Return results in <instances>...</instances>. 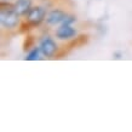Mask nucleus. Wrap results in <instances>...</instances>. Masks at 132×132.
I'll return each mask as SVG.
<instances>
[{
	"instance_id": "nucleus-3",
	"label": "nucleus",
	"mask_w": 132,
	"mask_h": 132,
	"mask_svg": "<svg viewBox=\"0 0 132 132\" xmlns=\"http://www.w3.org/2000/svg\"><path fill=\"white\" fill-rule=\"evenodd\" d=\"M39 46H40L41 53H43L45 57H48V58L53 57L57 53V51H58L57 44L50 36H44L40 40V45H39Z\"/></svg>"
},
{
	"instance_id": "nucleus-6",
	"label": "nucleus",
	"mask_w": 132,
	"mask_h": 132,
	"mask_svg": "<svg viewBox=\"0 0 132 132\" xmlns=\"http://www.w3.org/2000/svg\"><path fill=\"white\" fill-rule=\"evenodd\" d=\"M15 7H16V11L18 15L24 16L32 9V0H17L16 4H15Z\"/></svg>"
},
{
	"instance_id": "nucleus-4",
	"label": "nucleus",
	"mask_w": 132,
	"mask_h": 132,
	"mask_svg": "<svg viewBox=\"0 0 132 132\" xmlns=\"http://www.w3.org/2000/svg\"><path fill=\"white\" fill-rule=\"evenodd\" d=\"M65 17H67V13L63 10L55 9L46 15V23L50 24V26H56V24L62 23Z\"/></svg>"
},
{
	"instance_id": "nucleus-9",
	"label": "nucleus",
	"mask_w": 132,
	"mask_h": 132,
	"mask_svg": "<svg viewBox=\"0 0 132 132\" xmlns=\"http://www.w3.org/2000/svg\"><path fill=\"white\" fill-rule=\"evenodd\" d=\"M33 44H34V38H33V36H27L26 40H24V44H23L24 51H29L30 47H33Z\"/></svg>"
},
{
	"instance_id": "nucleus-8",
	"label": "nucleus",
	"mask_w": 132,
	"mask_h": 132,
	"mask_svg": "<svg viewBox=\"0 0 132 132\" xmlns=\"http://www.w3.org/2000/svg\"><path fill=\"white\" fill-rule=\"evenodd\" d=\"M40 53H41V50H40V46L39 47H33L32 50H29V52L27 53V56L24 57L26 61H36L40 58Z\"/></svg>"
},
{
	"instance_id": "nucleus-10",
	"label": "nucleus",
	"mask_w": 132,
	"mask_h": 132,
	"mask_svg": "<svg viewBox=\"0 0 132 132\" xmlns=\"http://www.w3.org/2000/svg\"><path fill=\"white\" fill-rule=\"evenodd\" d=\"M74 22H76V17L73 16V15H67V17L64 18V21L61 24H69V26H72Z\"/></svg>"
},
{
	"instance_id": "nucleus-7",
	"label": "nucleus",
	"mask_w": 132,
	"mask_h": 132,
	"mask_svg": "<svg viewBox=\"0 0 132 132\" xmlns=\"http://www.w3.org/2000/svg\"><path fill=\"white\" fill-rule=\"evenodd\" d=\"M88 41V35L87 34H82V35L75 38V40H73L70 44L68 45L69 48H74V47H79V46H82Z\"/></svg>"
},
{
	"instance_id": "nucleus-1",
	"label": "nucleus",
	"mask_w": 132,
	"mask_h": 132,
	"mask_svg": "<svg viewBox=\"0 0 132 132\" xmlns=\"http://www.w3.org/2000/svg\"><path fill=\"white\" fill-rule=\"evenodd\" d=\"M20 16L16 11L15 4H11L6 0L0 3V22L6 29H13L20 24Z\"/></svg>"
},
{
	"instance_id": "nucleus-5",
	"label": "nucleus",
	"mask_w": 132,
	"mask_h": 132,
	"mask_svg": "<svg viewBox=\"0 0 132 132\" xmlns=\"http://www.w3.org/2000/svg\"><path fill=\"white\" fill-rule=\"evenodd\" d=\"M76 32L69 24H61L56 30V38H58L60 40H68L72 39L73 36H75Z\"/></svg>"
},
{
	"instance_id": "nucleus-12",
	"label": "nucleus",
	"mask_w": 132,
	"mask_h": 132,
	"mask_svg": "<svg viewBox=\"0 0 132 132\" xmlns=\"http://www.w3.org/2000/svg\"><path fill=\"white\" fill-rule=\"evenodd\" d=\"M6 1H10V0H6Z\"/></svg>"
},
{
	"instance_id": "nucleus-11",
	"label": "nucleus",
	"mask_w": 132,
	"mask_h": 132,
	"mask_svg": "<svg viewBox=\"0 0 132 132\" xmlns=\"http://www.w3.org/2000/svg\"><path fill=\"white\" fill-rule=\"evenodd\" d=\"M113 56H114V58H115V60H120L121 57H122V53H121L120 51H115L114 53H113Z\"/></svg>"
},
{
	"instance_id": "nucleus-2",
	"label": "nucleus",
	"mask_w": 132,
	"mask_h": 132,
	"mask_svg": "<svg viewBox=\"0 0 132 132\" xmlns=\"http://www.w3.org/2000/svg\"><path fill=\"white\" fill-rule=\"evenodd\" d=\"M26 16H27V22L32 27H36L40 26L44 20H46V10L43 6H34L29 10Z\"/></svg>"
},
{
	"instance_id": "nucleus-13",
	"label": "nucleus",
	"mask_w": 132,
	"mask_h": 132,
	"mask_svg": "<svg viewBox=\"0 0 132 132\" xmlns=\"http://www.w3.org/2000/svg\"><path fill=\"white\" fill-rule=\"evenodd\" d=\"M43 1H45V0H43Z\"/></svg>"
}]
</instances>
